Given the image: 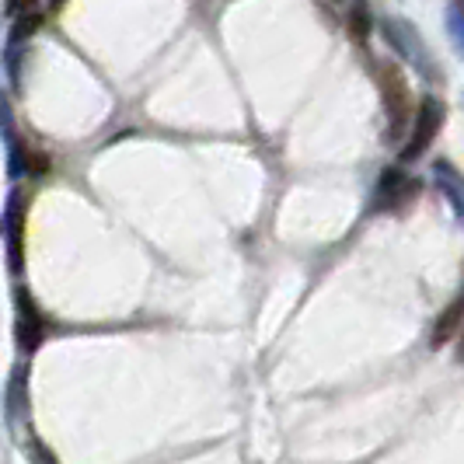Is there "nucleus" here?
<instances>
[{"label": "nucleus", "mask_w": 464, "mask_h": 464, "mask_svg": "<svg viewBox=\"0 0 464 464\" xmlns=\"http://www.w3.org/2000/svg\"><path fill=\"white\" fill-rule=\"evenodd\" d=\"M443 126V102L440 98H433V94H426L422 102H419V112H416V122H412V137L405 143V150H401V161L412 164L419 161L430 147H433V140L440 133Z\"/></svg>", "instance_id": "7ed1b4c3"}, {"label": "nucleus", "mask_w": 464, "mask_h": 464, "mask_svg": "<svg viewBox=\"0 0 464 464\" xmlns=\"http://www.w3.org/2000/svg\"><path fill=\"white\" fill-rule=\"evenodd\" d=\"M349 32H353V39H356V43H363V39H367V32H371V18H367V11H363V7H353V11H349Z\"/></svg>", "instance_id": "9b49d317"}, {"label": "nucleus", "mask_w": 464, "mask_h": 464, "mask_svg": "<svg viewBox=\"0 0 464 464\" xmlns=\"http://www.w3.org/2000/svg\"><path fill=\"white\" fill-rule=\"evenodd\" d=\"M419 196V179L388 168L381 179H377V192H373V209H401L409 207Z\"/></svg>", "instance_id": "20e7f679"}, {"label": "nucleus", "mask_w": 464, "mask_h": 464, "mask_svg": "<svg viewBox=\"0 0 464 464\" xmlns=\"http://www.w3.org/2000/svg\"><path fill=\"white\" fill-rule=\"evenodd\" d=\"M381 35H384V43L395 49L409 67H416L426 81H440L443 77L440 67H437V60H433V53L426 49V39L419 35V28L412 22H405V18H381Z\"/></svg>", "instance_id": "f257e3e1"}, {"label": "nucleus", "mask_w": 464, "mask_h": 464, "mask_svg": "<svg viewBox=\"0 0 464 464\" xmlns=\"http://www.w3.org/2000/svg\"><path fill=\"white\" fill-rule=\"evenodd\" d=\"M458 360L464 363V325H461V332H458Z\"/></svg>", "instance_id": "f8f14e48"}, {"label": "nucleus", "mask_w": 464, "mask_h": 464, "mask_svg": "<svg viewBox=\"0 0 464 464\" xmlns=\"http://www.w3.org/2000/svg\"><path fill=\"white\" fill-rule=\"evenodd\" d=\"M14 307H18V346L24 353H35L46 339V318H43L39 304L28 297V290H18Z\"/></svg>", "instance_id": "39448f33"}, {"label": "nucleus", "mask_w": 464, "mask_h": 464, "mask_svg": "<svg viewBox=\"0 0 464 464\" xmlns=\"http://www.w3.org/2000/svg\"><path fill=\"white\" fill-rule=\"evenodd\" d=\"M433 171H437V186H440L443 196L454 203V213H458V217L464 220V179L447 161H440L437 168H433Z\"/></svg>", "instance_id": "6e6552de"}, {"label": "nucleus", "mask_w": 464, "mask_h": 464, "mask_svg": "<svg viewBox=\"0 0 464 464\" xmlns=\"http://www.w3.org/2000/svg\"><path fill=\"white\" fill-rule=\"evenodd\" d=\"M461 325H464V290L454 297V301L447 304L440 311V318L433 322V335H430V343L433 346H443L450 335H458L461 332Z\"/></svg>", "instance_id": "0eeeda50"}, {"label": "nucleus", "mask_w": 464, "mask_h": 464, "mask_svg": "<svg viewBox=\"0 0 464 464\" xmlns=\"http://www.w3.org/2000/svg\"><path fill=\"white\" fill-rule=\"evenodd\" d=\"M377 92H381V102H384V112H388V137L398 140L409 126V81H405V70L392 63V60H381L377 70Z\"/></svg>", "instance_id": "f03ea898"}, {"label": "nucleus", "mask_w": 464, "mask_h": 464, "mask_svg": "<svg viewBox=\"0 0 464 464\" xmlns=\"http://www.w3.org/2000/svg\"><path fill=\"white\" fill-rule=\"evenodd\" d=\"M22 231H24V196L11 192L7 213H4V237L11 241V266L14 273H22Z\"/></svg>", "instance_id": "423d86ee"}, {"label": "nucleus", "mask_w": 464, "mask_h": 464, "mask_svg": "<svg viewBox=\"0 0 464 464\" xmlns=\"http://www.w3.org/2000/svg\"><path fill=\"white\" fill-rule=\"evenodd\" d=\"M39 24H43L39 7H35V11H24L22 18H14V32H11V39H14V43H24V39H28V35H32Z\"/></svg>", "instance_id": "9d476101"}, {"label": "nucleus", "mask_w": 464, "mask_h": 464, "mask_svg": "<svg viewBox=\"0 0 464 464\" xmlns=\"http://www.w3.org/2000/svg\"><path fill=\"white\" fill-rule=\"evenodd\" d=\"M447 32H450V43L464 56V0H450L447 4Z\"/></svg>", "instance_id": "1a4fd4ad"}]
</instances>
